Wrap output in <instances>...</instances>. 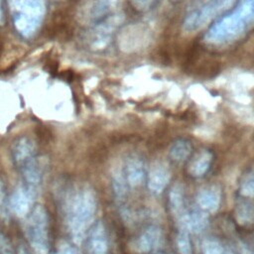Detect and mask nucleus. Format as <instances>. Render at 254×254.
<instances>
[{
  "mask_svg": "<svg viewBox=\"0 0 254 254\" xmlns=\"http://www.w3.org/2000/svg\"><path fill=\"white\" fill-rule=\"evenodd\" d=\"M96 209L97 199L91 189L82 187L66 193L64 202V221L74 243L79 244L86 237Z\"/></svg>",
  "mask_w": 254,
  "mask_h": 254,
  "instance_id": "obj_1",
  "label": "nucleus"
},
{
  "mask_svg": "<svg viewBox=\"0 0 254 254\" xmlns=\"http://www.w3.org/2000/svg\"><path fill=\"white\" fill-rule=\"evenodd\" d=\"M254 25V0H240L236 7L218 19L204 35L209 45L230 44L242 37Z\"/></svg>",
  "mask_w": 254,
  "mask_h": 254,
  "instance_id": "obj_2",
  "label": "nucleus"
},
{
  "mask_svg": "<svg viewBox=\"0 0 254 254\" xmlns=\"http://www.w3.org/2000/svg\"><path fill=\"white\" fill-rule=\"evenodd\" d=\"M11 157L22 177V184L38 192L44 175L36 143L27 136L19 137L12 144Z\"/></svg>",
  "mask_w": 254,
  "mask_h": 254,
  "instance_id": "obj_3",
  "label": "nucleus"
},
{
  "mask_svg": "<svg viewBox=\"0 0 254 254\" xmlns=\"http://www.w3.org/2000/svg\"><path fill=\"white\" fill-rule=\"evenodd\" d=\"M13 25L23 38L33 37L41 28L47 12V0H8Z\"/></svg>",
  "mask_w": 254,
  "mask_h": 254,
  "instance_id": "obj_4",
  "label": "nucleus"
},
{
  "mask_svg": "<svg viewBox=\"0 0 254 254\" xmlns=\"http://www.w3.org/2000/svg\"><path fill=\"white\" fill-rule=\"evenodd\" d=\"M25 234L34 254L49 253V216L43 205H35L25 217Z\"/></svg>",
  "mask_w": 254,
  "mask_h": 254,
  "instance_id": "obj_5",
  "label": "nucleus"
},
{
  "mask_svg": "<svg viewBox=\"0 0 254 254\" xmlns=\"http://www.w3.org/2000/svg\"><path fill=\"white\" fill-rule=\"evenodd\" d=\"M237 0H200L187 14L183 29L192 33L205 27L213 19L229 9Z\"/></svg>",
  "mask_w": 254,
  "mask_h": 254,
  "instance_id": "obj_6",
  "label": "nucleus"
},
{
  "mask_svg": "<svg viewBox=\"0 0 254 254\" xmlns=\"http://www.w3.org/2000/svg\"><path fill=\"white\" fill-rule=\"evenodd\" d=\"M123 20V14L114 13L92 25V29L87 35V42L90 49L93 51L105 49L110 43L113 33L118 29Z\"/></svg>",
  "mask_w": 254,
  "mask_h": 254,
  "instance_id": "obj_7",
  "label": "nucleus"
},
{
  "mask_svg": "<svg viewBox=\"0 0 254 254\" xmlns=\"http://www.w3.org/2000/svg\"><path fill=\"white\" fill-rule=\"evenodd\" d=\"M120 0H85L78 8L77 17L83 24L94 25L112 14Z\"/></svg>",
  "mask_w": 254,
  "mask_h": 254,
  "instance_id": "obj_8",
  "label": "nucleus"
},
{
  "mask_svg": "<svg viewBox=\"0 0 254 254\" xmlns=\"http://www.w3.org/2000/svg\"><path fill=\"white\" fill-rule=\"evenodd\" d=\"M37 191L29 189L24 184H20L15 188L9 195V207L11 214L20 218H25L35 206Z\"/></svg>",
  "mask_w": 254,
  "mask_h": 254,
  "instance_id": "obj_9",
  "label": "nucleus"
},
{
  "mask_svg": "<svg viewBox=\"0 0 254 254\" xmlns=\"http://www.w3.org/2000/svg\"><path fill=\"white\" fill-rule=\"evenodd\" d=\"M86 238L87 254H109L108 235L101 221H97L91 225Z\"/></svg>",
  "mask_w": 254,
  "mask_h": 254,
  "instance_id": "obj_10",
  "label": "nucleus"
},
{
  "mask_svg": "<svg viewBox=\"0 0 254 254\" xmlns=\"http://www.w3.org/2000/svg\"><path fill=\"white\" fill-rule=\"evenodd\" d=\"M150 40V31L148 27L138 24L126 28L120 34V46L122 49L129 51L137 50L145 46Z\"/></svg>",
  "mask_w": 254,
  "mask_h": 254,
  "instance_id": "obj_11",
  "label": "nucleus"
},
{
  "mask_svg": "<svg viewBox=\"0 0 254 254\" xmlns=\"http://www.w3.org/2000/svg\"><path fill=\"white\" fill-rule=\"evenodd\" d=\"M180 222L182 227L189 232L199 233L208 225V216L202 209H190L180 214Z\"/></svg>",
  "mask_w": 254,
  "mask_h": 254,
  "instance_id": "obj_12",
  "label": "nucleus"
},
{
  "mask_svg": "<svg viewBox=\"0 0 254 254\" xmlns=\"http://www.w3.org/2000/svg\"><path fill=\"white\" fill-rule=\"evenodd\" d=\"M162 242V231L159 227L151 225L147 227L137 238L135 247L140 253L155 251Z\"/></svg>",
  "mask_w": 254,
  "mask_h": 254,
  "instance_id": "obj_13",
  "label": "nucleus"
},
{
  "mask_svg": "<svg viewBox=\"0 0 254 254\" xmlns=\"http://www.w3.org/2000/svg\"><path fill=\"white\" fill-rule=\"evenodd\" d=\"M171 179V172L163 164H156L151 168L148 174V188L151 192L155 194L161 193L169 185Z\"/></svg>",
  "mask_w": 254,
  "mask_h": 254,
  "instance_id": "obj_14",
  "label": "nucleus"
},
{
  "mask_svg": "<svg viewBox=\"0 0 254 254\" xmlns=\"http://www.w3.org/2000/svg\"><path fill=\"white\" fill-rule=\"evenodd\" d=\"M221 200V192L218 187L209 186L201 189L196 195V202L205 212H215Z\"/></svg>",
  "mask_w": 254,
  "mask_h": 254,
  "instance_id": "obj_15",
  "label": "nucleus"
},
{
  "mask_svg": "<svg viewBox=\"0 0 254 254\" xmlns=\"http://www.w3.org/2000/svg\"><path fill=\"white\" fill-rule=\"evenodd\" d=\"M127 185L130 187H138L140 186L146 175L145 165L143 161L139 158H131L127 161L125 168L123 170Z\"/></svg>",
  "mask_w": 254,
  "mask_h": 254,
  "instance_id": "obj_16",
  "label": "nucleus"
},
{
  "mask_svg": "<svg viewBox=\"0 0 254 254\" xmlns=\"http://www.w3.org/2000/svg\"><path fill=\"white\" fill-rule=\"evenodd\" d=\"M212 161V155L208 151H203L199 153L190 166V174L193 177L203 176L209 169Z\"/></svg>",
  "mask_w": 254,
  "mask_h": 254,
  "instance_id": "obj_17",
  "label": "nucleus"
},
{
  "mask_svg": "<svg viewBox=\"0 0 254 254\" xmlns=\"http://www.w3.org/2000/svg\"><path fill=\"white\" fill-rule=\"evenodd\" d=\"M191 153V145L188 140L179 139L170 148V157L176 163L185 162Z\"/></svg>",
  "mask_w": 254,
  "mask_h": 254,
  "instance_id": "obj_18",
  "label": "nucleus"
},
{
  "mask_svg": "<svg viewBox=\"0 0 254 254\" xmlns=\"http://www.w3.org/2000/svg\"><path fill=\"white\" fill-rule=\"evenodd\" d=\"M170 204L174 212L182 214L184 212V204H185V192L182 185H175L169 194Z\"/></svg>",
  "mask_w": 254,
  "mask_h": 254,
  "instance_id": "obj_19",
  "label": "nucleus"
},
{
  "mask_svg": "<svg viewBox=\"0 0 254 254\" xmlns=\"http://www.w3.org/2000/svg\"><path fill=\"white\" fill-rule=\"evenodd\" d=\"M236 218L241 224H248L254 221V206L247 201H242L237 205Z\"/></svg>",
  "mask_w": 254,
  "mask_h": 254,
  "instance_id": "obj_20",
  "label": "nucleus"
},
{
  "mask_svg": "<svg viewBox=\"0 0 254 254\" xmlns=\"http://www.w3.org/2000/svg\"><path fill=\"white\" fill-rule=\"evenodd\" d=\"M112 188L118 198L125 196L127 191V182L122 170H116L112 174Z\"/></svg>",
  "mask_w": 254,
  "mask_h": 254,
  "instance_id": "obj_21",
  "label": "nucleus"
},
{
  "mask_svg": "<svg viewBox=\"0 0 254 254\" xmlns=\"http://www.w3.org/2000/svg\"><path fill=\"white\" fill-rule=\"evenodd\" d=\"M177 248L180 254H192V247L190 238V232L182 227L179 231L176 239Z\"/></svg>",
  "mask_w": 254,
  "mask_h": 254,
  "instance_id": "obj_22",
  "label": "nucleus"
},
{
  "mask_svg": "<svg viewBox=\"0 0 254 254\" xmlns=\"http://www.w3.org/2000/svg\"><path fill=\"white\" fill-rule=\"evenodd\" d=\"M10 215L9 194L4 182L0 179V218L3 221H8L10 219Z\"/></svg>",
  "mask_w": 254,
  "mask_h": 254,
  "instance_id": "obj_23",
  "label": "nucleus"
},
{
  "mask_svg": "<svg viewBox=\"0 0 254 254\" xmlns=\"http://www.w3.org/2000/svg\"><path fill=\"white\" fill-rule=\"evenodd\" d=\"M202 254H228L229 251L217 240L206 239L202 242Z\"/></svg>",
  "mask_w": 254,
  "mask_h": 254,
  "instance_id": "obj_24",
  "label": "nucleus"
},
{
  "mask_svg": "<svg viewBox=\"0 0 254 254\" xmlns=\"http://www.w3.org/2000/svg\"><path fill=\"white\" fill-rule=\"evenodd\" d=\"M240 193L244 197L254 196V171L250 172L242 181L240 186Z\"/></svg>",
  "mask_w": 254,
  "mask_h": 254,
  "instance_id": "obj_25",
  "label": "nucleus"
},
{
  "mask_svg": "<svg viewBox=\"0 0 254 254\" xmlns=\"http://www.w3.org/2000/svg\"><path fill=\"white\" fill-rule=\"evenodd\" d=\"M0 254H18L2 231H0Z\"/></svg>",
  "mask_w": 254,
  "mask_h": 254,
  "instance_id": "obj_26",
  "label": "nucleus"
},
{
  "mask_svg": "<svg viewBox=\"0 0 254 254\" xmlns=\"http://www.w3.org/2000/svg\"><path fill=\"white\" fill-rule=\"evenodd\" d=\"M55 254H80L76 247L72 246L70 243L63 241L59 244Z\"/></svg>",
  "mask_w": 254,
  "mask_h": 254,
  "instance_id": "obj_27",
  "label": "nucleus"
},
{
  "mask_svg": "<svg viewBox=\"0 0 254 254\" xmlns=\"http://www.w3.org/2000/svg\"><path fill=\"white\" fill-rule=\"evenodd\" d=\"M156 1L157 0H131V3L136 9L145 11L150 9L156 3Z\"/></svg>",
  "mask_w": 254,
  "mask_h": 254,
  "instance_id": "obj_28",
  "label": "nucleus"
},
{
  "mask_svg": "<svg viewBox=\"0 0 254 254\" xmlns=\"http://www.w3.org/2000/svg\"><path fill=\"white\" fill-rule=\"evenodd\" d=\"M2 19V9H1V0H0V21Z\"/></svg>",
  "mask_w": 254,
  "mask_h": 254,
  "instance_id": "obj_29",
  "label": "nucleus"
},
{
  "mask_svg": "<svg viewBox=\"0 0 254 254\" xmlns=\"http://www.w3.org/2000/svg\"><path fill=\"white\" fill-rule=\"evenodd\" d=\"M228 254H232V253H230V252H229V253H228Z\"/></svg>",
  "mask_w": 254,
  "mask_h": 254,
  "instance_id": "obj_30",
  "label": "nucleus"
}]
</instances>
